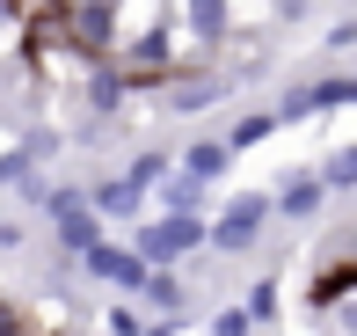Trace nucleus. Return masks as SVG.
Listing matches in <instances>:
<instances>
[{
    "label": "nucleus",
    "mask_w": 357,
    "mask_h": 336,
    "mask_svg": "<svg viewBox=\"0 0 357 336\" xmlns=\"http://www.w3.org/2000/svg\"><path fill=\"white\" fill-rule=\"evenodd\" d=\"M22 234H29L22 219H0V256H8V249H22Z\"/></svg>",
    "instance_id": "nucleus-18"
},
{
    "label": "nucleus",
    "mask_w": 357,
    "mask_h": 336,
    "mask_svg": "<svg viewBox=\"0 0 357 336\" xmlns=\"http://www.w3.org/2000/svg\"><path fill=\"white\" fill-rule=\"evenodd\" d=\"M146 205H160V212L153 219H204V212H212V190H197V183H190V175H160V183H153V198H146Z\"/></svg>",
    "instance_id": "nucleus-7"
},
{
    "label": "nucleus",
    "mask_w": 357,
    "mask_h": 336,
    "mask_svg": "<svg viewBox=\"0 0 357 336\" xmlns=\"http://www.w3.org/2000/svg\"><path fill=\"white\" fill-rule=\"evenodd\" d=\"M168 168H175V161H168L160 147H139V154H132V168H117V175H124L132 190H139V198H153V183H160Z\"/></svg>",
    "instance_id": "nucleus-13"
},
{
    "label": "nucleus",
    "mask_w": 357,
    "mask_h": 336,
    "mask_svg": "<svg viewBox=\"0 0 357 336\" xmlns=\"http://www.w3.org/2000/svg\"><path fill=\"white\" fill-rule=\"evenodd\" d=\"M314 175H321V190H328V198H343V190L357 183V147H350V139H335V147L321 154V168H314Z\"/></svg>",
    "instance_id": "nucleus-11"
},
{
    "label": "nucleus",
    "mask_w": 357,
    "mask_h": 336,
    "mask_svg": "<svg viewBox=\"0 0 357 336\" xmlns=\"http://www.w3.org/2000/svg\"><path fill=\"white\" fill-rule=\"evenodd\" d=\"M321 205H328V190H321L314 168H284L278 190H270V219H291V227H314Z\"/></svg>",
    "instance_id": "nucleus-5"
},
{
    "label": "nucleus",
    "mask_w": 357,
    "mask_h": 336,
    "mask_svg": "<svg viewBox=\"0 0 357 336\" xmlns=\"http://www.w3.org/2000/svg\"><path fill=\"white\" fill-rule=\"evenodd\" d=\"M350 285H357V263H328L314 285H306V300H314L321 314H335V322H350L343 314V300H350Z\"/></svg>",
    "instance_id": "nucleus-10"
},
{
    "label": "nucleus",
    "mask_w": 357,
    "mask_h": 336,
    "mask_svg": "<svg viewBox=\"0 0 357 336\" xmlns=\"http://www.w3.org/2000/svg\"><path fill=\"white\" fill-rule=\"evenodd\" d=\"M146 329H153V322H146V314L132 307V300H117V307L102 314V336H146Z\"/></svg>",
    "instance_id": "nucleus-15"
},
{
    "label": "nucleus",
    "mask_w": 357,
    "mask_h": 336,
    "mask_svg": "<svg viewBox=\"0 0 357 336\" xmlns=\"http://www.w3.org/2000/svg\"><path fill=\"white\" fill-rule=\"evenodd\" d=\"M146 336H168V329H146Z\"/></svg>",
    "instance_id": "nucleus-20"
},
{
    "label": "nucleus",
    "mask_w": 357,
    "mask_h": 336,
    "mask_svg": "<svg viewBox=\"0 0 357 336\" xmlns=\"http://www.w3.org/2000/svg\"><path fill=\"white\" fill-rule=\"evenodd\" d=\"M321 44H328V52H350V44H357V8H343V15H335Z\"/></svg>",
    "instance_id": "nucleus-16"
},
{
    "label": "nucleus",
    "mask_w": 357,
    "mask_h": 336,
    "mask_svg": "<svg viewBox=\"0 0 357 336\" xmlns=\"http://www.w3.org/2000/svg\"><path fill=\"white\" fill-rule=\"evenodd\" d=\"M37 212L52 219V234H59V263H66V256L80 263V256L102 242V227H95V212H88V198H80V183H52Z\"/></svg>",
    "instance_id": "nucleus-2"
},
{
    "label": "nucleus",
    "mask_w": 357,
    "mask_h": 336,
    "mask_svg": "<svg viewBox=\"0 0 357 336\" xmlns=\"http://www.w3.org/2000/svg\"><path fill=\"white\" fill-rule=\"evenodd\" d=\"M73 270H80V278H95V285H109L117 300H139V285L153 278V270H146V263H139V256L124 249V242H109V234H102V242H95L88 256H80Z\"/></svg>",
    "instance_id": "nucleus-4"
},
{
    "label": "nucleus",
    "mask_w": 357,
    "mask_h": 336,
    "mask_svg": "<svg viewBox=\"0 0 357 336\" xmlns=\"http://www.w3.org/2000/svg\"><path fill=\"white\" fill-rule=\"evenodd\" d=\"M80 198H88L95 227H139L146 219V198L124 183V175H95V183H80Z\"/></svg>",
    "instance_id": "nucleus-6"
},
{
    "label": "nucleus",
    "mask_w": 357,
    "mask_h": 336,
    "mask_svg": "<svg viewBox=\"0 0 357 336\" xmlns=\"http://www.w3.org/2000/svg\"><path fill=\"white\" fill-rule=\"evenodd\" d=\"M160 88H168V95H160V103H168L175 117H183V110H190V117H197V110L226 103V81H219V73H175V81H160Z\"/></svg>",
    "instance_id": "nucleus-8"
},
{
    "label": "nucleus",
    "mask_w": 357,
    "mask_h": 336,
    "mask_svg": "<svg viewBox=\"0 0 357 336\" xmlns=\"http://www.w3.org/2000/svg\"><path fill=\"white\" fill-rule=\"evenodd\" d=\"M226 168H234V154H226L219 139H190V147H183V161H175V175H190L197 190H212Z\"/></svg>",
    "instance_id": "nucleus-9"
},
{
    "label": "nucleus",
    "mask_w": 357,
    "mask_h": 336,
    "mask_svg": "<svg viewBox=\"0 0 357 336\" xmlns=\"http://www.w3.org/2000/svg\"><path fill=\"white\" fill-rule=\"evenodd\" d=\"M263 227H270V190H234L204 219V256H248L263 242Z\"/></svg>",
    "instance_id": "nucleus-1"
},
{
    "label": "nucleus",
    "mask_w": 357,
    "mask_h": 336,
    "mask_svg": "<svg viewBox=\"0 0 357 336\" xmlns=\"http://www.w3.org/2000/svg\"><path fill=\"white\" fill-rule=\"evenodd\" d=\"M350 103H357V73H321V81H306V88H284L270 117L306 124V117H321V110H350Z\"/></svg>",
    "instance_id": "nucleus-3"
},
{
    "label": "nucleus",
    "mask_w": 357,
    "mask_h": 336,
    "mask_svg": "<svg viewBox=\"0 0 357 336\" xmlns=\"http://www.w3.org/2000/svg\"><path fill=\"white\" fill-rule=\"evenodd\" d=\"M278 307H284V285H278V278H255V285H248V300H241L248 329H270V322H278Z\"/></svg>",
    "instance_id": "nucleus-12"
},
{
    "label": "nucleus",
    "mask_w": 357,
    "mask_h": 336,
    "mask_svg": "<svg viewBox=\"0 0 357 336\" xmlns=\"http://www.w3.org/2000/svg\"><path fill=\"white\" fill-rule=\"evenodd\" d=\"M0 190H8V183H0Z\"/></svg>",
    "instance_id": "nucleus-21"
},
{
    "label": "nucleus",
    "mask_w": 357,
    "mask_h": 336,
    "mask_svg": "<svg viewBox=\"0 0 357 336\" xmlns=\"http://www.w3.org/2000/svg\"><path fill=\"white\" fill-rule=\"evenodd\" d=\"M212 336H255V329H248V314H241V300H234V307H219V314H212Z\"/></svg>",
    "instance_id": "nucleus-17"
},
{
    "label": "nucleus",
    "mask_w": 357,
    "mask_h": 336,
    "mask_svg": "<svg viewBox=\"0 0 357 336\" xmlns=\"http://www.w3.org/2000/svg\"><path fill=\"white\" fill-rule=\"evenodd\" d=\"M270 132H278V117H270V110H248V117H234V124H226V139H219V147H226V154H248L255 139H270Z\"/></svg>",
    "instance_id": "nucleus-14"
},
{
    "label": "nucleus",
    "mask_w": 357,
    "mask_h": 336,
    "mask_svg": "<svg viewBox=\"0 0 357 336\" xmlns=\"http://www.w3.org/2000/svg\"><path fill=\"white\" fill-rule=\"evenodd\" d=\"M0 37H15V15H8V0H0Z\"/></svg>",
    "instance_id": "nucleus-19"
}]
</instances>
